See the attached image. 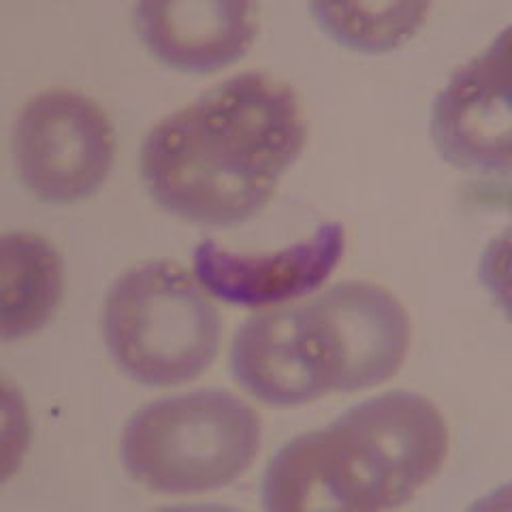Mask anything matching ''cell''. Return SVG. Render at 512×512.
Returning <instances> with one entry per match:
<instances>
[{
	"label": "cell",
	"mask_w": 512,
	"mask_h": 512,
	"mask_svg": "<svg viewBox=\"0 0 512 512\" xmlns=\"http://www.w3.org/2000/svg\"><path fill=\"white\" fill-rule=\"evenodd\" d=\"M431 137L457 169H510V28L459 67L431 107Z\"/></svg>",
	"instance_id": "7"
},
{
	"label": "cell",
	"mask_w": 512,
	"mask_h": 512,
	"mask_svg": "<svg viewBox=\"0 0 512 512\" xmlns=\"http://www.w3.org/2000/svg\"><path fill=\"white\" fill-rule=\"evenodd\" d=\"M229 359L235 382L269 406H299L327 395L303 350L299 306L269 308L244 320Z\"/></svg>",
	"instance_id": "10"
},
{
	"label": "cell",
	"mask_w": 512,
	"mask_h": 512,
	"mask_svg": "<svg viewBox=\"0 0 512 512\" xmlns=\"http://www.w3.org/2000/svg\"><path fill=\"white\" fill-rule=\"evenodd\" d=\"M429 9V3L310 5L329 39L361 54H384L406 43L423 26Z\"/></svg>",
	"instance_id": "12"
},
{
	"label": "cell",
	"mask_w": 512,
	"mask_h": 512,
	"mask_svg": "<svg viewBox=\"0 0 512 512\" xmlns=\"http://www.w3.org/2000/svg\"><path fill=\"white\" fill-rule=\"evenodd\" d=\"M448 453V427L427 397L389 391L365 399L323 429L288 440L269 459L267 510L397 508L434 478Z\"/></svg>",
	"instance_id": "2"
},
{
	"label": "cell",
	"mask_w": 512,
	"mask_h": 512,
	"mask_svg": "<svg viewBox=\"0 0 512 512\" xmlns=\"http://www.w3.org/2000/svg\"><path fill=\"white\" fill-rule=\"evenodd\" d=\"M306 139L297 92L274 75L242 73L150 128L141 175L165 212L199 227H235L274 197Z\"/></svg>",
	"instance_id": "1"
},
{
	"label": "cell",
	"mask_w": 512,
	"mask_h": 512,
	"mask_svg": "<svg viewBox=\"0 0 512 512\" xmlns=\"http://www.w3.org/2000/svg\"><path fill=\"white\" fill-rule=\"evenodd\" d=\"M256 410L222 389H199L141 406L124 425L122 463L139 485L201 493L231 485L259 453Z\"/></svg>",
	"instance_id": "4"
},
{
	"label": "cell",
	"mask_w": 512,
	"mask_h": 512,
	"mask_svg": "<svg viewBox=\"0 0 512 512\" xmlns=\"http://www.w3.org/2000/svg\"><path fill=\"white\" fill-rule=\"evenodd\" d=\"M344 250V224L331 220L306 242L269 254L231 252L205 239L195 248L192 271L205 291L224 303L267 308L316 291L338 267Z\"/></svg>",
	"instance_id": "8"
},
{
	"label": "cell",
	"mask_w": 512,
	"mask_h": 512,
	"mask_svg": "<svg viewBox=\"0 0 512 512\" xmlns=\"http://www.w3.org/2000/svg\"><path fill=\"white\" fill-rule=\"evenodd\" d=\"M62 299V259L43 235L11 231L0 242V335L5 342L43 329Z\"/></svg>",
	"instance_id": "11"
},
{
	"label": "cell",
	"mask_w": 512,
	"mask_h": 512,
	"mask_svg": "<svg viewBox=\"0 0 512 512\" xmlns=\"http://www.w3.org/2000/svg\"><path fill=\"white\" fill-rule=\"evenodd\" d=\"M116 135L107 111L73 90H45L13 126V154L37 199L67 205L92 197L114 163Z\"/></svg>",
	"instance_id": "6"
},
{
	"label": "cell",
	"mask_w": 512,
	"mask_h": 512,
	"mask_svg": "<svg viewBox=\"0 0 512 512\" xmlns=\"http://www.w3.org/2000/svg\"><path fill=\"white\" fill-rule=\"evenodd\" d=\"M301 342L325 391H361L389 380L406 359L410 320L384 286L348 280L299 306Z\"/></svg>",
	"instance_id": "5"
},
{
	"label": "cell",
	"mask_w": 512,
	"mask_h": 512,
	"mask_svg": "<svg viewBox=\"0 0 512 512\" xmlns=\"http://www.w3.org/2000/svg\"><path fill=\"white\" fill-rule=\"evenodd\" d=\"M103 335L120 370L146 387H178L210 370L222 323L205 288L173 261L126 269L109 286Z\"/></svg>",
	"instance_id": "3"
},
{
	"label": "cell",
	"mask_w": 512,
	"mask_h": 512,
	"mask_svg": "<svg viewBox=\"0 0 512 512\" xmlns=\"http://www.w3.org/2000/svg\"><path fill=\"white\" fill-rule=\"evenodd\" d=\"M139 39L167 67L214 73L244 58L259 30V7L229 0H167L133 7Z\"/></svg>",
	"instance_id": "9"
}]
</instances>
